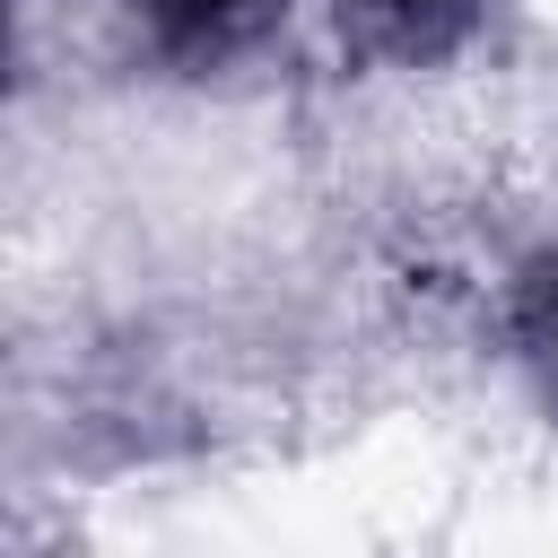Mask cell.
I'll return each mask as SVG.
<instances>
[{
    "label": "cell",
    "mask_w": 558,
    "mask_h": 558,
    "mask_svg": "<svg viewBox=\"0 0 558 558\" xmlns=\"http://www.w3.org/2000/svg\"><path fill=\"white\" fill-rule=\"evenodd\" d=\"M270 9H279V0H140L148 35H157L166 52H183V61H209V52L244 44Z\"/></svg>",
    "instance_id": "obj_1"
},
{
    "label": "cell",
    "mask_w": 558,
    "mask_h": 558,
    "mask_svg": "<svg viewBox=\"0 0 558 558\" xmlns=\"http://www.w3.org/2000/svg\"><path fill=\"white\" fill-rule=\"evenodd\" d=\"M366 9V26L392 44V52H445L471 17H480V0H357Z\"/></svg>",
    "instance_id": "obj_3"
},
{
    "label": "cell",
    "mask_w": 558,
    "mask_h": 558,
    "mask_svg": "<svg viewBox=\"0 0 558 558\" xmlns=\"http://www.w3.org/2000/svg\"><path fill=\"white\" fill-rule=\"evenodd\" d=\"M514 357H523L532 392L558 410V253H532L514 279Z\"/></svg>",
    "instance_id": "obj_2"
}]
</instances>
